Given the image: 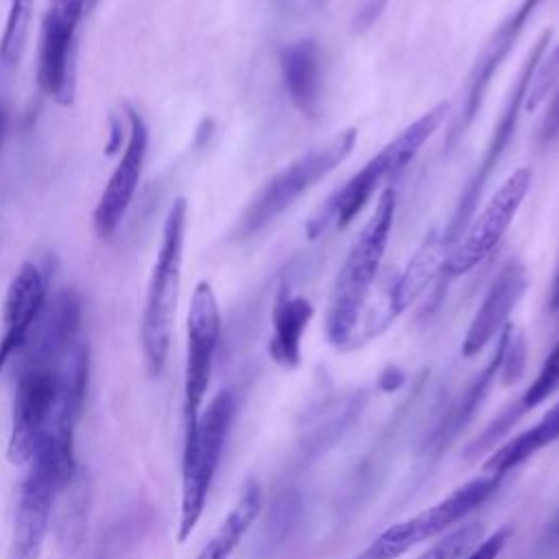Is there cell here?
<instances>
[{
  "mask_svg": "<svg viewBox=\"0 0 559 559\" xmlns=\"http://www.w3.org/2000/svg\"><path fill=\"white\" fill-rule=\"evenodd\" d=\"M393 216L395 190L393 186H386L380 192L371 216L352 242L332 284L325 310V336L336 349H352L356 325L373 290V284H378L384 251L391 238Z\"/></svg>",
  "mask_w": 559,
  "mask_h": 559,
  "instance_id": "cell-1",
  "label": "cell"
},
{
  "mask_svg": "<svg viewBox=\"0 0 559 559\" xmlns=\"http://www.w3.org/2000/svg\"><path fill=\"white\" fill-rule=\"evenodd\" d=\"M450 105L439 103L424 111L417 120L404 127L391 142H386L373 157H369L360 170H356L306 225L308 238L321 236L330 225L345 229L362 207L373 199L378 190H384L419 153L426 140L441 127Z\"/></svg>",
  "mask_w": 559,
  "mask_h": 559,
  "instance_id": "cell-2",
  "label": "cell"
},
{
  "mask_svg": "<svg viewBox=\"0 0 559 559\" xmlns=\"http://www.w3.org/2000/svg\"><path fill=\"white\" fill-rule=\"evenodd\" d=\"M188 225V201L177 197L164 218L159 249L151 269L140 338L142 352L151 376H159L170 347L173 323L179 301L181 286V264H183V242Z\"/></svg>",
  "mask_w": 559,
  "mask_h": 559,
  "instance_id": "cell-3",
  "label": "cell"
},
{
  "mask_svg": "<svg viewBox=\"0 0 559 559\" xmlns=\"http://www.w3.org/2000/svg\"><path fill=\"white\" fill-rule=\"evenodd\" d=\"M356 140L358 131L354 127H347L328 138L323 144L312 146L293 162H288L249 201L234 227V238L245 240L264 229L271 221H275L304 192L314 188L323 177L341 166L352 155Z\"/></svg>",
  "mask_w": 559,
  "mask_h": 559,
  "instance_id": "cell-4",
  "label": "cell"
},
{
  "mask_svg": "<svg viewBox=\"0 0 559 559\" xmlns=\"http://www.w3.org/2000/svg\"><path fill=\"white\" fill-rule=\"evenodd\" d=\"M236 411V397L229 389H223L214 400L199 413V419L183 437V474H181V504L177 539L183 544L203 509L221 461V452L227 441Z\"/></svg>",
  "mask_w": 559,
  "mask_h": 559,
  "instance_id": "cell-5",
  "label": "cell"
},
{
  "mask_svg": "<svg viewBox=\"0 0 559 559\" xmlns=\"http://www.w3.org/2000/svg\"><path fill=\"white\" fill-rule=\"evenodd\" d=\"M500 485L502 476L498 474H483L459 485L445 498L382 531L356 559H397L413 546L445 535L454 524L463 522L474 509L485 504Z\"/></svg>",
  "mask_w": 559,
  "mask_h": 559,
  "instance_id": "cell-6",
  "label": "cell"
},
{
  "mask_svg": "<svg viewBox=\"0 0 559 559\" xmlns=\"http://www.w3.org/2000/svg\"><path fill=\"white\" fill-rule=\"evenodd\" d=\"M550 39H552V31L546 28V31L535 39L533 48L528 50L526 59L522 61V68H520L515 81L511 83V90H509V94H507V98H504V103H502V109H500V114H498V120H496V124H493V129H491V135H489V140H487V146H485V151H483V157L478 159L474 175H472L469 181L465 183V188H463V192H461V197H459V201H456V207H454V212H452L450 223H448L445 229L441 231L443 245H445L448 251H450V247L461 238L463 229L467 227L469 218L474 216L476 205H478V201H480V194H483V190H485V183L489 181L491 173L496 170L498 162L502 159V155H504V151H507V146H509V142H511V138H513V133H515L520 111L524 109V98H526L528 83H531V79H533V74H535V68H537V63L542 61V57H544V52H546V48H548V44H550Z\"/></svg>",
  "mask_w": 559,
  "mask_h": 559,
  "instance_id": "cell-7",
  "label": "cell"
},
{
  "mask_svg": "<svg viewBox=\"0 0 559 559\" xmlns=\"http://www.w3.org/2000/svg\"><path fill=\"white\" fill-rule=\"evenodd\" d=\"M533 181L531 168L513 170L489 197L483 210L469 218L461 238L450 247L441 273L448 280L469 273L480 264L507 234Z\"/></svg>",
  "mask_w": 559,
  "mask_h": 559,
  "instance_id": "cell-8",
  "label": "cell"
},
{
  "mask_svg": "<svg viewBox=\"0 0 559 559\" xmlns=\"http://www.w3.org/2000/svg\"><path fill=\"white\" fill-rule=\"evenodd\" d=\"M221 338V310L210 282L201 280L190 297L186 319V378H183V426L190 432L205 400L214 356Z\"/></svg>",
  "mask_w": 559,
  "mask_h": 559,
  "instance_id": "cell-9",
  "label": "cell"
},
{
  "mask_svg": "<svg viewBox=\"0 0 559 559\" xmlns=\"http://www.w3.org/2000/svg\"><path fill=\"white\" fill-rule=\"evenodd\" d=\"M542 0H522L489 35V39L483 44L469 74H467V83H465V92L461 98V107L459 114L452 118V124L445 133V146H454L472 127V122L476 120V114L483 107L485 94L498 72V68L502 66V61L509 57V52L513 50L515 41L520 39L528 17L535 13L537 4Z\"/></svg>",
  "mask_w": 559,
  "mask_h": 559,
  "instance_id": "cell-10",
  "label": "cell"
},
{
  "mask_svg": "<svg viewBox=\"0 0 559 559\" xmlns=\"http://www.w3.org/2000/svg\"><path fill=\"white\" fill-rule=\"evenodd\" d=\"M55 400V367L41 365H22L15 400H13V417H11V435H9V461L15 465H26L33 461L37 443L48 424Z\"/></svg>",
  "mask_w": 559,
  "mask_h": 559,
  "instance_id": "cell-11",
  "label": "cell"
},
{
  "mask_svg": "<svg viewBox=\"0 0 559 559\" xmlns=\"http://www.w3.org/2000/svg\"><path fill=\"white\" fill-rule=\"evenodd\" d=\"M127 144L122 148L120 162L114 168L109 181L105 183L100 199L92 214V225L98 238H109L118 225L122 223L133 194L140 183L146 148H148V127L140 111L133 107H127Z\"/></svg>",
  "mask_w": 559,
  "mask_h": 559,
  "instance_id": "cell-12",
  "label": "cell"
},
{
  "mask_svg": "<svg viewBox=\"0 0 559 559\" xmlns=\"http://www.w3.org/2000/svg\"><path fill=\"white\" fill-rule=\"evenodd\" d=\"M528 286V275L518 258H509L491 280L461 345V354L472 358L480 354L507 325L513 308Z\"/></svg>",
  "mask_w": 559,
  "mask_h": 559,
  "instance_id": "cell-13",
  "label": "cell"
},
{
  "mask_svg": "<svg viewBox=\"0 0 559 559\" xmlns=\"http://www.w3.org/2000/svg\"><path fill=\"white\" fill-rule=\"evenodd\" d=\"M46 306V280L41 269L24 260L13 273L4 306H2V336H0V371L9 358L22 349L41 317Z\"/></svg>",
  "mask_w": 559,
  "mask_h": 559,
  "instance_id": "cell-14",
  "label": "cell"
},
{
  "mask_svg": "<svg viewBox=\"0 0 559 559\" xmlns=\"http://www.w3.org/2000/svg\"><path fill=\"white\" fill-rule=\"evenodd\" d=\"M55 493L57 487L50 474L41 465L31 463V472L20 487L7 559H39Z\"/></svg>",
  "mask_w": 559,
  "mask_h": 559,
  "instance_id": "cell-15",
  "label": "cell"
},
{
  "mask_svg": "<svg viewBox=\"0 0 559 559\" xmlns=\"http://www.w3.org/2000/svg\"><path fill=\"white\" fill-rule=\"evenodd\" d=\"M76 28L41 22L37 50V83L41 92L61 107H70L76 94Z\"/></svg>",
  "mask_w": 559,
  "mask_h": 559,
  "instance_id": "cell-16",
  "label": "cell"
},
{
  "mask_svg": "<svg viewBox=\"0 0 559 559\" xmlns=\"http://www.w3.org/2000/svg\"><path fill=\"white\" fill-rule=\"evenodd\" d=\"M39 328L35 332L26 354L24 365L55 367L79 341L81 330V299L72 288L55 295V299L44 306L37 319ZM26 341V343H28Z\"/></svg>",
  "mask_w": 559,
  "mask_h": 559,
  "instance_id": "cell-17",
  "label": "cell"
},
{
  "mask_svg": "<svg viewBox=\"0 0 559 559\" xmlns=\"http://www.w3.org/2000/svg\"><path fill=\"white\" fill-rule=\"evenodd\" d=\"M280 70L288 98L308 118H317L323 98L321 50L314 39H299L282 48Z\"/></svg>",
  "mask_w": 559,
  "mask_h": 559,
  "instance_id": "cell-18",
  "label": "cell"
},
{
  "mask_svg": "<svg viewBox=\"0 0 559 559\" xmlns=\"http://www.w3.org/2000/svg\"><path fill=\"white\" fill-rule=\"evenodd\" d=\"M314 314V308L310 299L304 295H293L288 288H282L275 297L273 312H271V341H269V354L271 358L284 367L295 369L301 362V341L304 332Z\"/></svg>",
  "mask_w": 559,
  "mask_h": 559,
  "instance_id": "cell-19",
  "label": "cell"
},
{
  "mask_svg": "<svg viewBox=\"0 0 559 559\" xmlns=\"http://www.w3.org/2000/svg\"><path fill=\"white\" fill-rule=\"evenodd\" d=\"M448 249L443 236L437 229H430L424 242L417 247L406 269L391 280V301L397 314H402L411 304H415L424 290L432 284L435 275L441 273Z\"/></svg>",
  "mask_w": 559,
  "mask_h": 559,
  "instance_id": "cell-20",
  "label": "cell"
},
{
  "mask_svg": "<svg viewBox=\"0 0 559 559\" xmlns=\"http://www.w3.org/2000/svg\"><path fill=\"white\" fill-rule=\"evenodd\" d=\"M513 332V325L509 323L498 336H496V347L489 356V360L485 362V367L476 373V378L469 382V386L465 389V393L459 397L456 406L452 408L450 417L441 424L439 432L435 435V445L437 450H441L443 445H448L452 439L459 437V432L467 426V421L476 415L478 406L483 404V400L487 397L493 380L500 376V365H502V356H504V347L509 343V336Z\"/></svg>",
  "mask_w": 559,
  "mask_h": 559,
  "instance_id": "cell-21",
  "label": "cell"
},
{
  "mask_svg": "<svg viewBox=\"0 0 559 559\" xmlns=\"http://www.w3.org/2000/svg\"><path fill=\"white\" fill-rule=\"evenodd\" d=\"M555 441H559V402L535 426L513 435L500 448H493L483 463V472L504 476Z\"/></svg>",
  "mask_w": 559,
  "mask_h": 559,
  "instance_id": "cell-22",
  "label": "cell"
},
{
  "mask_svg": "<svg viewBox=\"0 0 559 559\" xmlns=\"http://www.w3.org/2000/svg\"><path fill=\"white\" fill-rule=\"evenodd\" d=\"M262 511V489L258 480H249L238 496L236 504L223 518L214 535L205 542L197 559H229L236 546L242 542L251 524L258 520Z\"/></svg>",
  "mask_w": 559,
  "mask_h": 559,
  "instance_id": "cell-23",
  "label": "cell"
},
{
  "mask_svg": "<svg viewBox=\"0 0 559 559\" xmlns=\"http://www.w3.org/2000/svg\"><path fill=\"white\" fill-rule=\"evenodd\" d=\"M33 17V0H9V11L4 20V28L0 35V74L11 79L17 70Z\"/></svg>",
  "mask_w": 559,
  "mask_h": 559,
  "instance_id": "cell-24",
  "label": "cell"
},
{
  "mask_svg": "<svg viewBox=\"0 0 559 559\" xmlns=\"http://www.w3.org/2000/svg\"><path fill=\"white\" fill-rule=\"evenodd\" d=\"M559 386V338L552 345V349L548 352V356L544 358L535 380L526 386V391L522 393L520 400H515L511 406H507L509 415L518 421L526 411L535 408L537 404H542L548 395H552Z\"/></svg>",
  "mask_w": 559,
  "mask_h": 559,
  "instance_id": "cell-25",
  "label": "cell"
},
{
  "mask_svg": "<svg viewBox=\"0 0 559 559\" xmlns=\"http://www.w3.org/2000/svg\"><path fill=\"white\" fill-rule=\"evenodd\" d=\"M483 539V522H465L439 537L415 559H463Z\"/></svg>",
  "mask_w": 559,
  "mask_h": 559,
  "instance_id": "cell-26",
  "label": "cell"
},
{
  "mask_svg": "<svg viewBox=\"0 0 559 559\" xmlns=\"http://www.w3.org/2000/svg\"><path fill=\"white\" fill-rule=\"evenodd\" d=\"M524 362H526V343L524 336L520 332H511L509 343L504 347V356H502V365H500V380L504 384L515 382L522 371H524Z\"/></svg>",
  "mask_w": 559,
  "mask_h": 559,
  "instance_id": "cell-27",
  "label": "cell"
},
{
  "mask_svg": "<svg viewBox=\"0 0 559 559\" xmlns=\"http://www.w3.org/2000/svg\"><path fill=\"white\" fill-rule=\"evenodd\" d=\"M511 535H513L511 526H500L491 535L483 537L463 559H498L500 552L504 550V546L509 544Z\"/></svg>",
  "mask_w": 559,
  "mask_h": 559,
  "instance_id": "cell-28",
  "label": "cell"
},
{
  "mask_svg": "<svg viewBox=\"0 0 559 559\" xmlns=\"http://www.w3.org/2000/svg\"><path fill=\"white\" fill-rule=\"evenodd\" d=\"M85 13V0H50L44 17L79 28Z\"/></svg>",
  "mask_w": 559,
  "mask_h": 559,
  "instance_id": "cell-29",
  "label": "cell"
},
{
  "mask_svg": "<svg viewBox=\"0 0 559 559\" xmlns=\"http://www.w3.org/2000/svg\"><path fill=\"white\" fill-rule=\"evenodd\" d=\"M557 135H559V87L548 103L546 116L542 120V131H539L542 142H552Z\"/></svg>",
  "mask_w": 559,
  "mask_h": 559,
  "instance_id": "cell-30",
  "label": "cell"
},
{
  "mask_svg": "<svg viewBox=\"0 0 559 559\" xmlns=\"http://www.w3.org/2000/svg\"><path fill=\"white\" fill-rule=\"evenodd\" d=\"M7 83L9 79L0 74V148L7 135V127H9V105H7Z\"/></svg>",
  "mask_w": 559,
  "mask_h": 559,
  "instance_id": "cell-31",
  "label": "cell"
},
{
  "mask_svg": "<svg viewBox=\"0 0 559 559\" xmlns=\"http://www.w3.org/2000/svg\"><path fill=\"white\" fill-rule=\"evenodd\" d=\"M402 382H404V373H402L397 367H386V369L382 371V376H380V386H382L384 391H393V389H397Z\"/></svg>",
  "mask_w": 559,
  "mask_h": 559,
  "instance_id": "cell-32",
  "label": "cell"
},
{
  "mask_svg": "<svg viewBox=\"0 0 559 559\" xmlns=\"http://www.w3.org/2000/svg\"><path fill=\"white\" fill-rule=\"evenodd\" d=\"M548 310L550 312H559V264H557V273L552 277L550 293H548Z\"/></svg>",
  "mask_w": 559,
  "mask_h": 559,
  "instance_id": "cell-33",
  "label": "cell"
},
{
  "mask_svg": "<svg viewBox=\"0 0 559 559\" xmlns=\"http://www.w3.org/2000/svg\"><path fill=\"white\" fill-rule=\"evenodd\" d=\"M96 2H98V0H85V11L90 13V9H92Z\"/></svg>",
  "mask_w": 559,
  "mask_h": 559,
  "instance_id": "cell-34",
  "label": "cell"
}]
</instances>
